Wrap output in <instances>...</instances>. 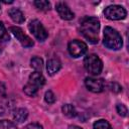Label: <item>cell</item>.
<instances>
[{"label":"cell","mask_w":129,"mask_h":129,"mask_svg":"<svg viewBox=\"0 0 129 129\" xmlns=\"http://www.w3.org/2000/svg\"><path fill=\"white\" fill-rule=\"evenodd\" d=\"M99 29L100 21L97 17L86 16L81 20V32L84 37L93 44L98 43L99 41Z\"/></svg>","instance_id":"6da1fadb"},{"label":"cell","mask_w":129,"mask_h":129,"mask_svg":"<svg viewBox=\"0 0 129 129\" xmlns=\"http://www.w3.org/2000/svg\"><path fill=\"white\" fill-rule=\"evenodd\" d=\"M103 43L109 49L119 50L123 45V40H122L120 33L116 29L110 26H107L104 28Z\"/></svg>","instance_id":"7a4b0ae2"},{"label":"cell","mask_w":129,"mask_h":129,"mask_svg":"<svg viewBox=\"0 0 129 129\" xmlns=\"http://www.w3.org/2000/svg\"><path fill=\"white\" fill-rule=\"evenodd\" d=\"M44 84H45V79L41 74V72H33L30 74L28 78V82L23 87V92L29 97H34L37 94L38 90L42 88Z\"/></svg>","instance_id":"3957f363"},{"label":"cell","mask_w":129,"mask_h":129,"mask_svg":"<svg viewBox=\"0 0 129 129\" xmlns=\"http://www.w3.org/2000/svg\"><path fill=\"white\" fill-rule=\"evenodd\" d=\"M84 67L86 69V71L93 75V76H97L102 72L103 69V62L101 60V58L94 53L88 54L85 59H84Z\"/></svg>","instance_id":"277c9868"},{"label":"cell","mask_w":129,"mask_h":129,"mask_svg":"<svg viewBox=\"0 0 129 129\" xmlns=\"http://www.w3.org/2000/svg\"><path fill=\"white\" fill-rule=\"evenodd\" d=\"M104 14L109 20H121L126 17L127 12L121 5H110L105 8Z\"/></svg>","instance_id":"5b68a950"},{"label":"cell","mask_w":129,"mask_h":129,"mask_svg":"<svg viewBox=\"0 0 129 129\" xmlns=\"http://www.w3.org/2000/svg\"><path fill=\"white\" fill-rule=\"evenodd\" d=\"M28 28H29L30 32L34 35V37L36 39H38L39 41H44L47 38V36H48V34H47L44 26L37 19L31 20L29 22V24H28Z\"/></svg>","instance_id":"8992f818"},{"label":"cell","mask_w":129,"mask_h":129,"mask_svg":"<svg viewBox=\"0 0 129 129\" xmlns=\"http://www.w3.org/2000/svg\"><path fill=\"white\" fill-rule=\"evenodd\" d=\"M87 44L79 39L71 40L68 44V51L73 57H80L87 52Z\"/></svg>","instance_id":"52a82bcc"},{"label":"cell","mask_w":129,"mask_h":129,"mask_svg":"<svg viewBox=\"0 0 129 129\" xmlns=\"http://www.w3.org/2000/svg\"><path fill=\"white\" fill-rule=\"evenodd\" d=\"M9 29H10V32H12V34L17 38V40L21 43L22 46H24V47L33 46V40L26 33H24L21 28H19L17 26H11Z\"/></svg>","instance_id":"ba28073f"},{"label":"cell","mask_w":129,"mask_h":129,"mask_svg":"<svg viewBox=\"0 0 129 129\" xmlns=\"http://www.w3.org/2000/svg\"><path fill=\"white\" fill-rule=\"evenodd\" d=\"M85 85L87 89L93 93H101L105 89V82L103 79H97L94 77L86 78Z\"/></svg>","instance_id":"9c48e42d"},{"label":"cell","mask_w":129,"mask_h":129,"mask_svg":"<svg viewBox=\"0 0 129 129\" xmlns=\"http://www.w3.org/2000/svg\"><path fill=\"white\" fill-rule=\"evenodd\" d=\"M55 9H56V11H57V13H58V15L60 16L61 19L72 20L75 17L74 12L70 9L68 4L64 3V2H57L55 4Z\"/></svg>","instance_id":"30bf717a"},{"label":"cell","mask_w":129,"mask_h":129,"mask_svg":"<svg viewBox=\"0 0 129 129\" xmlns=\"http://www.w3.org/2000/svg\"><path fill=\"white\" fill-rule=\"evenodd\" d=\"M12 109V102L6 95V92H0V116L10 112Z\"/></svg>","instance_id":"8fae6325"},{"label":"cell","mask_w":129,"mask_h":129,"mask_svg":"<svg viewBox=\"0 0 129 129\" xmlns=\"http://www.w3.org/2000/svg\"><path fill=\"white\" fill-rule=\"evenodd\" d=\"M12 117L16 123H23L28 117V111L25 108H16L12 112Z\"/></svg>","instance_id":"7c38bea8"},{"label":"cell","mask_w":129,"mask_h":129,"mask_svg":"<svg viewBox=\"0 0 129 129\" xmlns=\"http://www.w3.org/2000/svg\"><path fill=\"white\" fill-rule=\"evenodd\" d=\"M8 14L10 16V18L15 22V23H22L25 20L24 14L22 13V11L18 8H10L8 10Z\"/></svg>","instance_id":"4fadbf2b"},{"label":"cell","mask_w":129,"mask_h":129,"mask_svg":"<svg viewBox=\"0 0 129 129\" xmlns=\"http://www.w3.org/2000/svg\"><path fill=\"white\" fill-rule=\"evenodd\" d=\"M61 68V63L59 62V60L55 59V58H51L47 60L46 63V71L48 73V75L53 76L54 74H56Z\"/></svg>","instance_id":"5bb4252c"},{"label":"cell","mask_w":129,"mask_h":129,"mask_svg":"<svg viewBox=\"0 0 129 129\" xmlns=\"http://www.w3.org/2000/svg\"><path fill=\"white\" fill-rule=\"evenodd\" d=\"M61 110H62L63 115L67 116V117H69V118H75V117L78 115L76 108H75L73 105H71V104H66V105H63L62 108H61Z\"/></svg>","instance_id":"9a60e30c"},{"label":"cell","mask_w":129,"mask_h":129,"mask_svg":"<svg viewBox=\"0 0 129 129\" xmlns=\"http://www.w3.org/2000/svg\"><path fill=\"white\" fill-rule=\"evenodd\" d=\"M30 66L35 70V72H41L43 69V60L38 56H34L30 60Z\"/></svg>","instance_id":"2e32d148"},{"label":"cell","mask_w":129,"mask_h":129,"mask_svg":"<svg viewBox=\"0 0 129 129\" xmlns=\"http://www.w3.org/2000/svg\"><path fill=\"white\" fill-rule=\"evenodd\" d=\"M34 6L41 11H48L50 9V3L45 0H36L33 2Z\"/></svg>","instance_id":"e0dca14e"},{"label":"cell","mask_w":129,"mask_h":129,"mask_svg":"<svg viewBox=\"0 0 129 129\" xmlns=\"http://www.w3.org/2000/svg\"><path fill=\"white\" fill-rule=\"evenodd\" d=\"M93 129H112V127L108 121H106L104 119H100L94 123Z\"/></svg>","instance_id":"ac0fdd59"},{"label":"cell","mask_w":129,"mask_h":129,"mask_svg":"<svg viewBox=\"0 0 129 129\" xmlns=\"http://www.w3.org/2000/svg\"><path fill=\"white\" fill-rule=\"evenodd\" d=\"M7 40H9L8 31L5 28L4 24L0 21V41H7Z\"/></svg>","instance_id":"d6986e66"},{"label":"cell","mask_w":129,"mask_h":129,"mask_svg":"<svg viewBox=\"0 0 129 129\" xmlns=\"http://www.w3.org/2000/svg\"><path fill=\"white\" fill-rule=\"evenodd\" d=\"M0 129H17V127L9 120H0Z\"/></svg>","instance_id":"ffe728a7"},{"label":"cell","mask_w":129,"mask_h":129,"mask_svg":"<svg viewBox=\"0 0 129 129\" xmlns=\"http://www.w3.org/2000/svg\"><path fill=\"white\" fill-rule=\"evenodd\" d=\"M44 100L48 104H53L55 102L56 98H55V95L52 93V91H47L44 95Z\"/></svg>","instance_id":"44dd1931"},{"label":"cell","mask_w":129,"mask_h":129,"mask_svg":"<svg viewBox=\"0 0 129 129\" xmlns=\"http://www.w3.org/2000/svg\"><path fill=\"white\" fill-rule=\"evenodd\" d=\"M116 110H117V113L122 116V117H125L127 116V113H128V110H127V107L124 105V104H118L116 106Z\"/></svg>","instance_id":"7402d4cb"},{"label":"cell","mask_w":129,"mask_h":129,"mask_svg":"<svg viewBox=\"0 0 129 129\" xmlns=\"http://www.w3.org/2000/svg\"><path fill=\"white\" fill-rule=\"evenodd\" d=\"M109 86H110L111 91L114 92V93H120L122 91V87L117 83H111Z\"/></svg>","instance_id":"603a6c76"},{"label":"cell","mask_w":129,"mask_h":129,"mask_svg":"<svg viewBox=\"0 0 129 129\" xmlns=\"http://www.w3.org/2000/svg\"><path fill=\"white\" fill-rule=\"evenodd\" d=\"M24 129H42V126L38 123H30L24 127Z\"/></svg>","instance_id":"cb8c5ba5"},{"label":"cell","mask_w":129,"mask_h":129,"mask_svg":"<svg viewBox=\"0 0 129 129\" xmlns=\"http://www.w3.org/2000/svg\"><path fill=\"white\" fill-rule=\"evenodd\" d=\"M69 129H83V128H81L79 126H76V125H71V126H69Z\"/></svg>","instance_id":"d4e9b609"}]
</instances>
